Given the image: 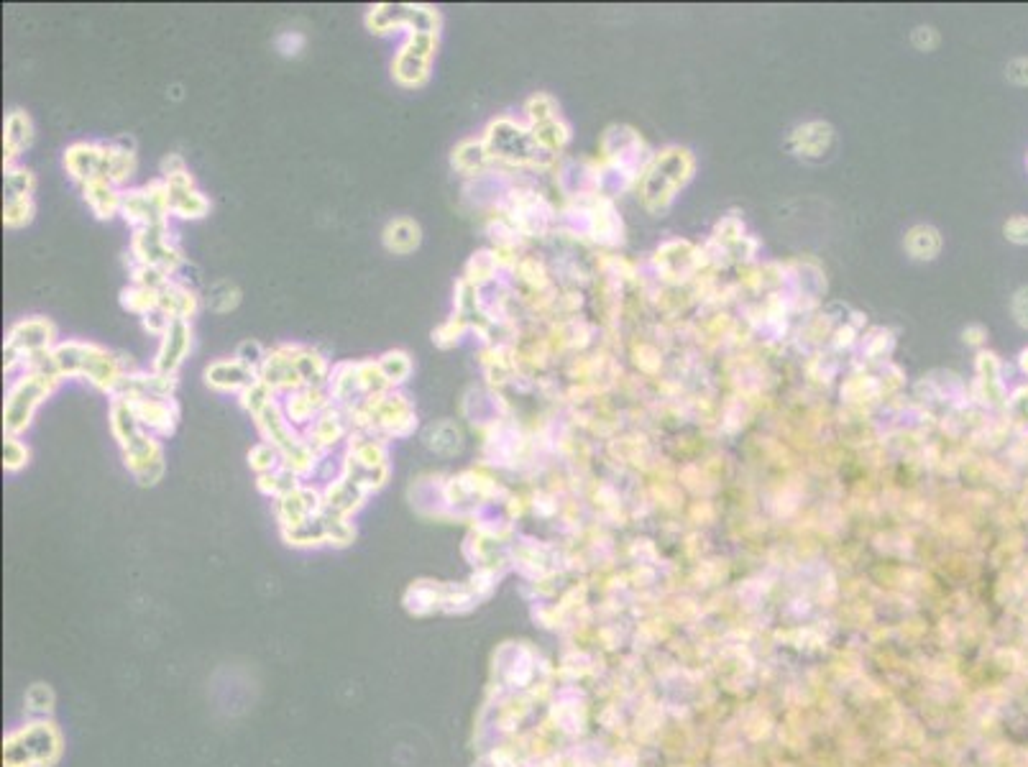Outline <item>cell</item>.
<instances>
[{
    "mask_svg": "<svg viewBox=\"0 0 1028 767\" xmlns=\"http://www.w3.org/2000/svg\"><path fill=\"white\" fill-rule=\"evenodd\" d=\"M52 358L59 376H85L93 387L110 394L118 387L121 376L128 374L126 366L121 364V358H116L105 348L95 346V343H59V346L52 348Z\"/></svg>",
    "mask_w": 1028,
    "mask_h": 767,
    "instance_id": "obj_1",
    "label": "cell"
},
{
    "mask_svg": "<svg viewBox=\"0 0 1028 767\" xmlns=\"http://www.w3.org/2000/svg\"><path fill=\"white\" fill-rule=\"evenodd\" d=\"M62 755V737L49 721H34L11 732L3 747L6 767H52Z\"/></svg>",
    "mask_w": 1028,
    "mask_h": 767,
    "instance_id": "obj_2",
    "label": "cell"
},
{
    "mask_svg": "<svg viewBox=\"0 0 1028 767\" xmlns=\"http://www.w3.org/2000/svg\"><path fill=\"white\" fill-rule=\"evenodd\" d=\"M59 379H52V376L44 374H31L26 371L21 379L11 387L6 397V407H3V427H6L8 435H18L21 430H26L31 422V415L39 407L41 399H47L52 394V389L57 387Z\"/></svg>",
    "mask_w": 1028,
    "mask_h": 767,
    "instance_id": "obj_3",
    "label": "cell"
},
{
    "mask_svg": "<svg viewBox=\"0 0 1028 767\" xmlns=\"http://www.w3.org/2000/svg\"><path fill=\"white\" fill-rule=\"evenodd\" d=\"M435 47H438V34L415 31V34L407 36V41L402 44L392 64L394 80L405 87L422 85L430 77V62H433Z\"/></svg>",
    "mask_w": 1028,
    "mask_h": 767,
    "instance_id": "obj_4",
    "label": "cell"
},
{
    "mask_svg": "<svg viewBox=\"0 0 1028 767\" xmlns=\"http://www.w3.org/2000/svg\"><path fill=\"white\" fill-rule=\"evenodd\" d=\"M54 348V325L44 318L21 320L11 328L6 338V371L24 366L34 353L52 351Z\"/></svg>",
    "mask_w": 1028,
    "mask_h": 767,
    "instance_id": "obj_5",
    "label": "cell"
},
{
    "mask_svg": "<svg viewBox=\"0 0 1028 767\" xmlns=\"http://www.w3.org/2000/svg\"><path fill=\"white\" fill-rule=\"evenodd\" d=\"M438 11L428 6H376L366 16V24L374 34H387L392 29H410L425 31V34H438Z\"/></svg>",
    "mask_w": 1028,
    "mask_h": 767,
    "instance_id": "obj_6",
    "label": "cell"
},
{
    "mask_svg": "<svg viewBox=\"0 0 1028 767\" xmlns=\"http://www.w3.org/2000/svg\"><path fill=\"white\" fill-rule=\"evenodd\" d=\"M131 254L136 256L139 264L156 266V269H162V272H167V274H174L182 264H185L180 256V251L174 248L172 238H169L167 223L136 228Z\"/></svg>",
    "mask_w": 1028,
    "mask_h": 767,
    "instance_id": "obj_7",
    "label": "cell"
},
{
    "mask_svg": "<svg viewBox=\"0 0 1028 767\" xmlns=\"http://www.w3.org/2000/svg\"><path fill=\"white\" fill-rule=\"evenodd\" d=\"M121 213L136 228L167 223L169 200L164 182H151L144 190L121 192Z\"/></svg>",
    "mask_w": 1028,
    "mask_h": 767,
    "instance_id": "obj_8",
    "label": "cell"
},
{
    "mask_svg": "<svg viewBox=\"0 0 1028 767\" xmlns=\"http://www.w3.org/2000/svg\"><path fill=\"white\" fill-rule=\"evenodd\" d=\"M123 461H126V468L136 476V481H139L141 486H154L156 481L162 479V445L156 443L151 435L141 433L139 438L131 440V443L123 448Z\"/></svg>",
    "mask_w": 1028,
    "mask_h": 767,
    "instance_id": "obj_9",
    "label": "cell"
},
{
    "mask_svg": "<svg viewBox=\"0 0 1028 767\" xmlns=\"http://www.w3.org/2000/svg\"><path fill=\"white\" fill-rule=\"evenodd\" d=\"M192 343V330L187 320H172L167 333L162 335V348L156 353L154 371L164 376H174V371L180 369V364L185 361V356L190 353Z\"/></svg>",
    "mask_w": 1028,
    "mask_h": 767,
    "instance_id": "obj_10",
    "label": "cell"
},
{
    "mask_svg": "<svg viewBox=\"0 0 1028 767\" xmlns=\"http://www.w3.org/2000/svg\"><path fill=\"white\" fill-rule=\"evenodd\" d=\"M174 392V376L164 374H123L118 387L113 389V397L121 399H169Z\"/></svg>",
    "mask_w": 1028,
    "mask_h": 767,
    "instance_id": "obj_11",
    "label": "cell"
},
{
    "mask_svg": "<svg viewBox=\"0 0 1028 767\" xmlns=\"http://www.w3.org/2000/svg\"><path fill=\"white\" fill-rule=\"evenodd\" d=\"M164 185H167L169 213L180 215V218H203L208 213L210 202L192 187V179L187 172L164 179Z\"/></svg>",
    "mask_w": 1028,
    "mask_h": 767,
    "instance_id": "obj_12",
    "label": "cell"
},
{
    "mask_svg": "<svg viewBox=\"0 0 1028 767\" xmlns=\"http://www.w3.org/2000/svg\"><path fill=\"white\" fill-rule=\"evenodd\" d=\"M346 410H333V407H325L315 420L310 422V430H307V443L315 450H328L333 448L338 440H343L346 435Z\"/></svg>",
    "mask_w": 1028,
    "mask_h": 767,
    "instance_id": "obj_13",
    "label": "cell"
},
{
    "mask_svg": "<svg viewBox=\"0 0 1028 767\" xmlns=\"http://www.w3.org/2000/svg\"><path fill=\"white\" fill-rule=\"evenodd\" d=\"M131 404L144 430L162 435L174 430V422H177V404H174L172 399H136V402L131 399Z\"/></svg>",
    "mask_w": 1028,
    "mask_h": 767,
    "instance_id": "obj_14",
    "label": "cell"
},
{
    "mask_svg": "<svg viewBox=\"0 0 1028 767\" xmlns=\"http://www.w3.org/2000/svg\"><path fill=\"white\" fill-rule=\"evenodd\" d=\"M256 425H259L261 435H264V443L277 445L282 456L300 443V438H297L295 430H292V422L284 417V412L279 410L277 404H269V407L256 417Z\"/></svg>",
    "mask_w": 1028,
    "mask_h": 767,
    "instance_id": "obj_15",
    "label": "cell"
},
{
    "mask_svg": "<svg viewBox=\"0 0 1028 767\" xmlns=\"http://www.w3.org/2000/svg\"><path fill=\"white\" fill-rule=\"evenodd\" d=\"M205 381H208V387L218 389V392H238V389L243 392V389L254 384L256 374L246 369L238 358H231V361H215V364H210L208 371H205Z\"/></svg>",
    "mask_w": 1028,
    "mask_h": 767,
    "instance_id": "obj_16",
    "label": "cell"
},
{
    "mask_svg": "<svg viewBox=\"0 0 1028 767\" xmlns=\"http://www.w3.org/2000/svg\"><path fill=\"white\" fill-rule=\"evenodd\" d=\"M64 167L77 182L87 185L93 179H100V167H103V146L95 144H72L64 154Z\"/></svg>",
    "mask_w": 1028,
    "mask_h": 767,
    "instance_id": "obj_17",
    "label": "cell"
},
{
    "mask_svg": "<svg viewBox=\"0 0 1028 767\" xmlns=\"http://www.w3.org/2000/svg\"><path fill=\"white\" fill-rule=\"evenodd\" d=\"M364 496L366 491L361 489L356 481H351L348 476H341V479H335L333 484L325 489L323 494V507L328 509V512L333 514H341V517H348L351 512H356V509L361 507V502H364Z\"/></svg>",
    "mask_w": 1028,
    "mask_h": 767,
    "instance_id": "obj_18",
    "label": "cell"
},
{
    "mask_svg": "<svg viewBox=\"0 0 1028 767\" xmlns=\"http://www.w3.org/2000/svg\"><path fill=\"white\" fill-rule=\"evenodd\" d=\"M156 300H159V310H164L172 320H187L195 312L197 297L187 284L174 282L169 279L159 292H156Z\"/></svg>",
    "mask_w": 1028,
    "mask_h": 767,
    "instance_id": "obj_19",
    "label": "cell"
},
{
    "mask_svg": "<svg viewBox=\"0 0 1028 767\" xmlns=\"http://www.w3.org/2000/svg\"><path fill=\"white\" fill-rule=\"evenodd\" d=\"M31 139H34V128H31L29 116L24 110H11L6 118V128H3V149H6L8 167H11L13 156L29 149Z\"/></svg>",
    "mask_w": 1028,
    "mask_h": 767,
    "instance_id": "obj_20",
    "label": "cell"
},
{
    "mask_svg": "<svg viewBox=\"0 0 1028 767\" xmlns=\"http://www.w3.org/2000/svg\"><path fill=\"white\" fill-rule=\"evenodd\" d=\"M110 427H113V435L121 443V448H126L131 440L139 438L144 433L139 417H136V410H133L131 399L113 397V404H110Z\"/></svg>",
    "mask_w": 1028,
    "mask_h": 767,
    "instance_id": "obj_21",
    "label": "cell"
},
{
    "mask_svg": "<svg viewBox=\"0 0 1028 767\" xmlns=\"http://www.w3.org/2000/svg\"><path fill=\"white\" fill-rule=\"evenodd\" d=\"M133 167V151L126 149L116 141V144H103V167H100V179L110 182V185H121L131 177Z\"/></svg>",
    "mask_w": 1028,
    "mask_h": 767,
    "instance_id": "obj_22",
    "label": "cell"
},
{
    "mask_svg": "<svg viewBox=\"0 0 1028 767\" xmlns=\"http://www.w3.org/2000/svg\"><path fill=\"white\" fill-rule=\"evenodd\" d=\"M420 225L410 218H394L384 228V246L392 254H412L420 246Z\"/></svg>",
    "mask_w": 1028,
    "mask_h": 767,
    "instance_id": "obj_23",
    "label": "cell"
},
{
    "mask_svg": "<svg viewBox=\"0 0 1028 767\" xmlns=\"http://www.w3.org/2000/svg\"><path fill=\"white\" fill-rule=\"evenodd\" d=\"M82 192H85V202L93 208V213L98 218H110V215L121 210V192L116 190V185H110L105 179H93L82 185Z\"/></svg>",
    "mask_w": 1028,
    "mask_h": 767,
    "instance_id": "obj_24",
    "label": "cell"
},
{
    "mask_svg": "<svg viewBox=\"0 0 1028 767\" xmlns=\"http://www.w3.org/2000/svg\"><path fill=\"white\" fill-rule=\"evenodd\" d=\"M425 445H428L430 450H435L438 456H456L463 443L458 427L453 425V422L443 420L435 422V425H430L428 430H425Z\"/></svg>",
    "mask_w": 1028,
    "mask_h": 767,
    "instance_id": "obj_25",
    "label": "cell"
},
{
    "mask_svg": "<svg viewBox=\"0 0 1028 767\" xmlns=\"http://www.w3.org/2000/svg\"><path fill=\"white\" fill-rule=\"evenodd\" d=\"M376 364H379V369H382L384 379L389 381V387H397V384H402V381H405L412 371V361L405 351L384 353V356L379 358Z\"/></svg>",
    "mask_w": 1028,
    "mask_h": 767,
    "instance_id": "obj_26",
    "label": "cell"
},
{
    "mask_svg": "<svg viewBox=\"0 0 1028 767\" xmlns=\"http://www.w3.org/2000/svg\"><path fill=\"white\" fill-rule=\"evenodd\" d=\"M486 159V149L484 146L479 144V141H463L458 149H453V169H458V172L463 174H471V172H479L481 164H484Z\"/></svg>",
    "mask_w": 1028,
    "mask_h": 767,
    "instance_id": "obj_27",
    "label": "cell"
},
{
    "mask_svg": "<svg viewBox=\"0 0 1028 767\" xmlns=\"http://www.w3.org/2000/svg\"><path fill=\"white\" fill-rule=\"evenodd\" d=\"M269 404H274V389L269 387V384H264L261 379H256L251 387H246L241 392V407L246 412H251L254 417H259Z\"/></svg>",
    "mask_w": 1028,
    "mask_h": 767,
    "instance_id": "obj_28",
    "label": "cell"
},
{
    "mask_svg": "<svg viewBox=\"0 0 1028 767\" xmlns=\"http://www.w3.org/2000/svg\"><path fill=\"white\" fill-rule=\"evenodd\" d=\"M31 190H34L31 172L18 167H6V202L31 200Z\"/></svg>",
    "mask_w": 1028,
    "mask_h": 767,
    "instance_id": "obj_29",
    "label": "cell"
},
{
    "mask_svg": "<svg viewBox=\"0 0 1028 767\" xmlns=\"http://www.w3.org/2000/svg\"><path fill=\"white\" fill-rule=\"evenodd\" d=\"M121 302L126 310L139 312V315H146V312H151L154 307H159V300H156L154 289L139 287V284H133V287L123 289Z\"/></svg>",
    "mask_w": 1028,
    "mask_h": 767,
    "instance_id": "obj_30",
    "label": "cell"
},
{
    "mask_svg": "<svg viewBox=\"0 0 1028 767\" xmlns=\"http://www.w3.org/2000/svg\"><path fill=\"white\" fill-rule=\"evenodd\" d=\"M238 300H241V292H238L236 284L231 282L213 284L208 292V305L210 310L215 312H231L233 307L238 305Z\"/></svg>",
    "mask_w": 1028,
    "mask_h": 767,
    "instance_id": "obj_31",
    "label": "cell"
},
{
    "mask_svg": "<svg viewBox=\"0 0 1028 767\" xmlns=\"http://www.w3.org/2000/svg\"><path fill=\"white\" fill-rule=\"evenodd\" d=\"M249 463L256 468V471H259V476H261V473L277 471V468L282 466V453H279L277 445L259 443L256 448H251Z\"/></svg>",
    "mask_w": 1028,
    "mask_h": 767,
    "instance_id": "obj_32",
    "label": "cell"
},
{
    "mask_svg": "<svg viewBox=\"0 0 1028 767\" xmlns=\"http://www.w3.org/2000/svg\"><path fill=\"white\" fill-rule=\"evenodd\" d=\"M26 461H29V448L16 435H8L6 443H3V466H6V471H18V468L26 466Z\"/></svg>",
    "mask_w": 1028,
    "mask_h": 767,
    "instance_id": "obj_33",
    "label": "cell"
},
{
    "mask_svg": "<svg viewBox=\"0 0 1028 767\" xmlns=\"http://www.w3.org/2000/svg\"><path fill=\"white\" fill-rule=\"evenodd\" d=\"M463 330H466V320H463L461 315H453L451 320H445V323L433 333L435 346H440V348L456 346V341L461 338Z\"/></svg>",
    "mask_w": 1028,
    "mask_h": 767,
    "instance_id": "obj_34",
    "label": "cell"
},
{
    "mask_svg": "<svg viewBox=\"0 0 1028 767\" xmlns=\"http://www.w3.org/2000/svg\"><path fill=\"white\" fill-rule=\"evenodd\" d=\"M34 215V202L31 200H16V202H3V220L11 228H21L26 225Z\"/></svg>",
    "mask_w": 1028,
    "mask_h": 767,
    "instance_id": "obj_35",
    "label": "cell"
},
{
    "mask_svg": "<svg viewBox=\"0 0 1028 767\" xmlns=\"http://www.w3.org/2000/svg\"><path fill=\"white\" fill-rule=\"evenodd\" d=\"M236 358H238V361H241L243 366H246V369L254 371V374L259 376L261 366H264L266 353H264V348H261L256 341H246V343H241V346H238Z\"/></svg>",
    "mask_w": 1028,
    "mask_h": 767,
    "instance_id": "obj_36",
    "label": "cell"
},
{
    "mask_svg": "<svg viewBox=\"0 0 1028 767\" xmlns=\"http://www.w3.org/2000/svg\"><path fill=\"white\" fill-rule=\"evenodd\" d=\"M52 701V691H49L47 686H41V683H36V686L26 693V704H29V709L36 711V714H49V711H52Z\"/></svg>",
    "mask_w": 1028,
    "mask_h": 767,
    "instance_id": "obj_37",
    "label": "cell"
},
{
    "mask_svg": "<svg viewBox=\"0 0 1028 767\" xmlns=\"http://www.w3.org/2000/svg\"><path fill=\"white\" fill-rule=\"evenodd\" d=\"M169 325H172V318H169L164 310H159V307H154V310L144 315V328L149 330V333L164 335L169 330Z\"/></svg>",
    "mask_w": 1028,
    "mask_h": 767,
    "instance_id": "obj_38",
    "label": "cell"
},
{
    "mask_svg": "<svg viewBox=\"0 0 1028 767\" xmlns=\"http://www.w3.org/2000/svg\"><path fill=\"white\" fill-rule=\"evenodd\" d=\"M185 172H187V169H185V162H182V159H180V156H177V154H169L167 159H164V162H162V174H164V179L174 177V174H185Z\"/></svg>",
    "mask_w": 1028,
    "mask_h": 767,
    "instance_id": "obj_39",
    "label": "cell"
}]
</instances>
